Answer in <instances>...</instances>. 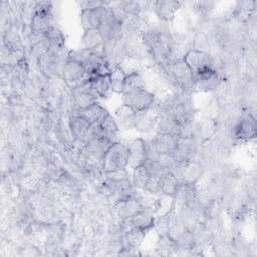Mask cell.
I'll return each mask as SVG.
<instances>
[{
	"mask_svg": "<svg viewBox=\"0 0 257 257\" xmlns=\"http://www.w3.org/2000/svg\"><path fill=\"white\" fill-rule=\"evenodd\" d=\"M181 5L182 3L180 1L159 0L153 2V9L160 19L169 22L174 19L177 11L181 8Z\"/></svg>",
	"mask_w": 257,
	"mask_h": 257,
	"instance_id": "cell-16",
	"label": "cell"
},
{
	"mask_svg": "<svg viewBox=\"0 0 257 257\" xmlns=\"http://www.w3.org/2000/svg\"><path fill=\"white\" fill-rule=\"evenodd\" d=\"M183 60L194 72V74H197L209 68H215L213 57L205 50L192 48L186 53Z\"/></svg>",
	"mask_w": 257,
	"mask_h": 257,
	"instance_id": "cell-5",
	"label": "cell"
},
{
	"mask_svg": "<svg viewBox=\"0 0 257 257\" xmlns=\"http://www.w3.org/2000/svg\"><path fill=\"white\" fill-rule=\"evenodd\" d=\"M159 117V110H155L153 106L143 111L136 112L135 125L138 131L148 133L156 128L157 120Z\"/></svg>",
	"mask_w": 257,
	"mask_h": 257,
	"instance_id": "cell-15",
	"label": "cell"
},
{
	"mask_svg": "<svg viewBox=\"0 0 257 257\" xmlns=\"http://www.w3.org/2000/svg\"><path fill=\"white\" fill-rule=\"evenodd\" d=\"M153 142L159 154L172 155L177 146L178 137L173 134L157 133L153 138Z\"/></svg>",
	"mask_w": 257,
	"mask_h": 257,
	"instance_id": "cell-19",
	"label": "cell"
},
{
	"mask_svg": "<svg viewBox=\"0 0 257 257\" xmlns=\"http://www.w3.org/2000/svg\"><path fill=\"white\" fill-rule=\"evenodd\" d=\"M223 81L220 73L216 68H209L202 72L195 74L193 90L199 91H213L217 90Z\"/></svg>",
	"mask_w": 257,
	"mask_h": 257,
	"instance_id": "cell-8",
	"label": "cell"
},
{
	"mask_svg": "<svg viewBox=\"0 0 257 257\" xmlns=\"http://www.w3.org/2000/svg\"><path fill=\"white\" fill-rule=\"evenodd\" d=\"M179 123L172 116L159 112V117L156 124L157 133H165V134H173L177 136Z\"/></svg>",
	"mask_w": 257,
	"mask_h": 257,
	"instance_id": "cell-27",
	"label": "cell"
},
{
	"mask_svg": "<svg viewBox=\"0 0 257 257\" xmlns=\"http://www.w3.org/2000/svg\"><path fill=\"white\" fill-rule=\"evenodd\" d=\"M104 41L109 39H121L123 35V23L118 20L107 7V13L99 26Z\"/></svg>",
	"mask_w": 257,
	"mask_h": 257,
	"instance_id": "cell-11",
	"label": "cell"
},
{
	"mask_svg": "<svg viewBox=\"0 0 257 257\" xmlns=\"http://www.w3.org/2000/svg\"><path fill=\"white\" fill-rule=\"evenodd\" d=\"M145 236H146L145 231L134 227L124 233V240H125L126 245H128L131 247L139 248L142 245V243L144 242Z\"/></svg>",
	"mask_w": 257,
	"mask_h": 257,
	"instance_id": "cell-35",
	"label": "cell"
},
{
	"mask_svg": "<svg viewBox=\"0 0 257 257\" xmlns=\"http://www.w3.org/2000/svg\"><path fill=\"white\" fill-rule=\"evenodd\" d=\"M115 117L114 119L116 120L119 128H132L135 125V116H136V111L130 107L126 104H121L115 109L114 113Z\"/></svg>",
	"mask_w": 257,
	"mask_h": 257,
	"instance_id": "cell-24",
	"label": "cell"
},
{
	"mask_svg": "<svg viewBox=\"0 0 257 257\" xmlns=\"http://www.w3.org/2000/svg\"><path fill=\"white\" fill-rule=\"evenodd\" d=\"M125 76H126V73L119 66H115L112 68L109 74V80H110V85L113 92L122 94Z\"/></svg>",
	"mask_w": 257,
	"mask_h": 257,
	"instance_id": "cell-30",
	"label": "cell"
},
{
	"mask_svg": "<svg viewBox=\"0 0 257 257\" xmlns=\"http://www.w3.org/2000/svg\"><path fill=\"white\" fill-rule=\"evenodd\" d=\"M143 87H145V83H144V79L141 72H134V73L126 74L124 84H123L122 94L138 88H143Z\"/></svg>",
	"mask_w": 257,
	"mask_h": 257,
	"instance_id": "cell-33",
	"label": "cell"
},
{
	"mask_svg": "<svg viewBox=\"0 0 257 257\" xmlns=\"http://www.w3.org/2000/svg\"><path fill=\"white\" fill-rule=\"evenodd\" d=\"M177 250L191 251L196 247V242L193 233L190 230H186L177 240H176Z\"/></svg>",
	"mask_w": 257,
	"mask_h": 257,
	"instance_id": "cell-36",
	"label": "cell"
},
{
	"mask_svg": "<svg viewBox=\"0 0 257 257\" xmlns=\"http://www.w3.org/2000/svg\"><path fill=\"white\" fill-rule=\"evenodd\" d=\"M170 215H171V213L166 214V215H162V216H158L155 219L153 229L158 234V236L168 235L169 225H170Z\"/></svg>",
	"mask_w": 257,
	"mask_h": 257,
	"instance_id": "cell-38",
	"label": "cell"
},
{
	"mask_svg": "<svg viewBox=\"0 0 257 257\" xmlns=\"http://www.w3.org/2000/svg\"><path fill=\"white\" fill-rule=\"evenodd\" d=\"M62 75L72 88H76L90 78V75L86 73L81 63L68 59L63 64Z\"/></svg>",
	"mask_w": 257,
	"mask_h": 257,
	"instance_id": "cell-7",
	"label": "cell"
},
{
	"mask_svg": "<svg viewBox=\"0 0 257 257\" xmlns=\"http://www.w3.org/2000/svg\"><path fill=\"white\" fill-rule=\"evenodd\" d=\"M144 209L142 201L139 197L132 196L126 199H122L116 202L114 205V210L116 215L122 220L126 218H132L138 212Z\"/></svg>",
	"mask_w": 257,
	"mask_h": 257,
	"instance_id": "cell-14",
	"label": "cell"
},
{
	"mask_svg": "<svg viewBox=\"0 0 257 257\" xmlns=\"http://www.w3.org/2000/svg\"><path fill=\"white\" fill-rule=\"evenodd\" d=\"M218 122L217 120L206 117L202 119L199 123H197V132H196V140L200 139L202 144H205L210 141V139L215 135L217 132Z\"/></svg>",
	"mask_w": 257,
	"mask_h": 257,
	"instance_id": "cell-23",
	"label": "cell"
},
{
	"mask_svg": "<svg viewBox=\"0 0 257 257\" xmlns=\"http://www.w3.org/2000/svg\"><path fill=\"white\" fill-rule=\"evenodd\" d=\"M107 13L104 5L90 9H82L80 12V23L84 30L98 29Z\"/></svg>",
	"mask_w": 257,
	"mask_h": 257,
	"instance_id": "cell-12",
	"label": "cell"
},
{
	"mask_svg": "<svg viewBox=\"0 0 257 257\" xmlns=\"http://www.w3.org/2000/svg\"><path fill=\"white\" fill-rule=\"evenodd\" d=\"M139 248H135V247H131L128 245H126L124 248H122V250L119 252V255H137Z\"/></svg>",
	"mask_w": 257,
	"mask_h": 257,
	"instance_id": "cell-40",
	"label": "cell"
},
{
	"mask_svg": "<svg viewBox=\"0 0 257 257\" xmlns=\"http://www.w3.org/2000/svg\"><path fill=\"white\" fill-rule=\"evenodd\" d=\"M123 104L132 107L136 112L146 110L154 105L155 95L145 87L122 94Z\"/></svg>",
	"mask_w": 257,
	"mask_h": 257,
	"instance_id": "cell-2",
	"label": "cell"
},
{
	"mask_svg": "<svg viewBox=\"0 0 257 257\" xmlns=\"http://www.w3.org/2000/svg\"><path fill=\"white\" fill-rule=\"evenodd\" d=\"M70 128L75 139L83 142L84 145L87 143L91 124L82 116L74 115L70 119Z\"/></svg>",
	"mask_w": 257,
	"mask_h": 257,
	"instance_id": "cell-20",
	"label": "cell"
},
{
	"mask_svg": "<svg viewBox=\"0 0 257 257\" xmlns=\"http://www.w3.org/2000/svg\"><path fill=\"white\" fill-rule=\"evenodd\" d=\"M126 74L134 73V72H141L144 69L143 60L133 57V56H125L118 65Z\"/></svg>",
	"mask_w": 257,
	"mask_h": 257,
	"instance_id": "cell-32",
	"label": "cell"
},
{
	"mask_svg": "<svg viewBox=\"0 0 257 257\" xmlns=\"http://www.w3.org/2000/svg\"><path fill=\"white\" fill-rule=\"evenodd\" d=\"M32 16L31 27L33 32H43L52 26V11L50 2H39Z\"/></svg>",
	"mask_w": 257,
	"mask_h": 257,
	"instance_id": "cell-10",
	"label": "cell"
},
{
	"mask_svg": "<svg viewBox=\"0 0 257 257\" xmlns=\"http://www.w3.org/2000/svg\"><path fill=\"white\" fill-rule=\"evenodd\" d=\"M90 87L93 92L101 98H106L112 92L109 75H94L89 78Z\"/></svg>",
	"mask_w": 257,
	"mask_h": 257,
	"instance_id": "cell-21",
	"label": "cell"
},
{
	"mask_svg": "<svg viewBox=\"0 0 257 257\" xmlns=\"http://www.w3.org/2000/svg\"><path fill=\"white\" fill-rule=\"evenodd\" d=\"M215 5V2L210 1H197L192 3V7L198 14H205L210 12Z\"/></svg>",
	"mask_w": 257,
	"mask_h": 257,
	"instance_id": "cell-39",
	"label": "cell"
},
{
	"mask_svg": "<svg viewBox=\"0 0 257 257\" xmlns=\"http://www.w3.org/2000/svg\"><path fill=\"white\" fill-rule=\"evenodd\" d=\"M174 211L183 212L186 209L198 205L196 185L181 183L174 195Z\"/></svg>",
	"mask_w": 257,
	"mask_h": 257,
	"instance_id": "cell-3",
	"label": "cell"
},
{
	"mask_svg": "<svg viewBox=\"0 0 257 257\" xmlns=\"http://www.w3.org/2000/svg\"><path fill=\"white\" fill-rule=\"evenodd\" d=\"M156 251L159 255H171L177 251L176 241L169 235L159 236L156 244Z\"/></svg>",
	"mask_w": 257,
	"mask_h": 257,
	"instance_id": "cell-31",
	"label": "cell"
},
{
	"mask_svg": "<svg viewBox=\"0 0 257 257\" xmlns=\"http://www.w3.org/2000/svg\"><path fill=\"white\" fill-rule=\"evenodd\" d=\"M127 148H128V166L134 169L138 166L143 165L147 159L146 141H144L142 138H136L131 142Z\"/></svg>",
	"mask_w": 257,
	"mask_h": 257,
	"instance_id": "cell-17",
	"label": "cell"
},
{
	"mask_svg": "<svg viewBox=\"0 0 257 257\" xmlns=\"http://www.w3.org/2000/svg\"><path fill=\"white\" fill-rule=\"evenodd\" d=\"M233 137L239 141H251L256 138L257 124L253 114L247 113L239 118L232 131Z\"/></svg>",
	"mask_w": 257,
	"mask_h": 257,
	"instance_id": "cell-9",
	"label": "cell"
},
{
	"mask_svg": "<svg viewBox=\"0 0 257 257\" xmlns=\"http://www.w3.org/2000/svg\"><path fill=\"white\" fill-rule=\"evenodd\" d=\"M180 184V180L172 172L164 173L162 177V194L174 197Z\"/></svg>",
	"mask_w": 257,
	"mask_h": 257,
	"instance_id": "cell-28",
	"label": "cell"
},
{
	"mask_svg": "<svg viewBox=\"0 0 257 257\" xmlns=\"http://www.w3.org/2000/svg\"><path fill=\"white\" fill-rule=\"evenodd\" d=\"M172 172L181 183L196 185L204 173L203 165L198 161H190L184 165H176Z\"/></svg>",
	"mask_w": 257,
	"mask_h": 257,
	"instance_id": "cell-4",
	"label": "cell"
},
{
	"mask_svg": "<svg viewBox=\"0 0 257 257\" xmlns=\"http://www.w3.org/2000/svg\"><path fill=\"white\" fill-rule=\"evenodd\" d=\"M128 166V148L120 142L113 143L104 154L102 170L104 173L125 169Z\"/></svg>",
	"mask_w": 257,
	"mask_h": 257,
	"instance_id": "cell-1",
	"label": "cell"
},
{
	"mask_svg": "<svg viewBox=\"0 0 257 257\" xmlns=\"http://www.w3.org/2000/svg\"><path fill=\"white\" fill-rule=\"evenodd\" d=\"M109 112L96 102L86 108L78 109V113L76 115L84 117L91 125H100V123L106 118Z\"/></svg>",
	"mask_w": 257,
	"mask_h": 257,
	"instance_id": "cell-18",
	"label": "cell"
},
{
	"mask_svg": "<svg viewBox=\"0 0 257 257\" xmlns=\"http://www.w3.org/2000/svg\"><path fill=\"white\" fill-rule=\"evenodd\" d=\"M81 42L83 48H87L90 50H94L97 52H102V50H98V48H103L104 38L100 33L99 29H89L84 30V33L81 38Z\"/></svg>",
	"mask_w": 257,
	"mask_h": 257,
	"instance_id": "cell-22",
	"label": "cell"
},
{
	"mask_svg": "<svg viewBox=\"0 0 257 257\" xmlns=\"http://www.w3.org/2000/svg\"><path fill=\"white\" fill-rule=\"evenodd\" d=\"M132 222L134 227L139 228L146 233L153 229L154 223H155V214L150 209H143L140 212H138L136 215H134L132 218Z\"/></svg>",
	"mask_w": 257,
	"mask_h": 257,
	"instance_id": "cell-25",
	"label": "cell"
},
{
	"mask_svg": "<svg viewBox=\"0 0 257 257\" xmlns=\"http://www.w3.org/2000/svg\"><path fill=\"white\" fill-rule=\"evenodd\" d=\"M162 177L163 174L151 175L143 190L151 195L162 194Z\"/></svg>",
	"mask_w": 257,
	"mask_h": 257,
	"instance_id": "cell-37",
	"label": "cell"
},
{
	"mask_svg": "<svg viewBox=\"0 0 257 257\" xmlns=\"http://www.w3.org/2000/svg\"><path fill=\"white\" fill-rule=\"evenodd\" d=\"M97 97L90 87L89 79L73 89V98L78 109H83L96 103Z\"/></svg>",
	"mask_w": 257,
	"mask_h": 257,
	"instance_id": "cell-13",
	"label": "cell"
},
{
	"mask_svg": "<svg viewBox=\"0 0 257 257\" xmlns=\"http://www.w3.org/2000/svg\"><path fill=\"white\" fill-rule=\"evenodd\" d=\"M150 173L147 170V168L144 165L138 166L136 168H134L133 171V177H132V181H133V185L135 188L137 189H141L143 190L148 179L150 178Z\"/></svg>",
	"mask_w": 257,
	"mask_h": 257,
	"instance_id": "cell-34",
	"label": "cell"
},
{
	"mask_svg": "<svg viewBox=\"0 0 257 257\" xmlns=\"http://www.w3.org/2000/svg\"><path fill=\"white\" fill-rule=\"evenodd\" d=\"M99 127H100L101 137L106 138L111 143L118 142L117 137H118L120 128H119L116 120L114 119V117H112L110 114H108L106 116V118L100 123Z\"/></svg>",
	"mask_w": 257,
	"mask_h": 257,
	"instance_id": "cell-26",
	"label": "cell"
},
{
	"mask_svg": "<svg viewBox=\"0 0 257 257\" xmlns=\"http://www.w3.org/2000/svg\"><path fill=\"white\" fill-rule=\"evenodd\" d=\"M198 152V142L195 138H178L177 146L172 153L176 165H184L194 160Z\"/></svg>",
	"mask_w": 257,
	"mask_h": 257,
	"instance_id": "cell-6",
	"label": "cell"
},
{
	"mask_svg": "<svg viewBox=\"0 0 257 257\" xmlns=\"http://www.w3.org/2000/svg\"><path fill=\"white\" fill-rule=\"evenodd\" d=\"M45 39L48 41L50 48L51 49H60L62 48L63 44H64V36L61 32V30L52 25L50 27H48L45 31H43Z\"/></svg>",
	"mask_w": 257,
	"mask_h": 257,
	"instance_id": "cell-29",
	"label": "cell"
}]
</instances>
